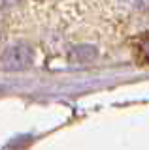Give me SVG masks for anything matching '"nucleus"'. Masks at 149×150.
Listing matches in <instances>:
<instances>
[{
    "label": "nucleus",
    "instance_id": "f257e3e1",
    "mask_svg": "<svg viewBox=\"0 0 149 150\" xmlns=\"http://www.w3.org/2000/svg\"><path fill=\"white\" fill-rule=\"evenodd\" d=\"M34 60V49L29 43H13L2 53L0 62L8 69H25Z\"/></svg>",
    "mask_w": 149,
    "mask_h": 150
},
{
    "label": "nucleus",
    "instance_id": "f03ea898",
    "mask_svg": "<svg viewBox=\"0 0 149 150\" xmlns=\"http://www.w3.org/2000/svg\"><path fill=\"white\" fill-rule=\"evenodd\" d=\"M96 54L95 47H89V45H81V47H76V49L70 53V58L74 60V62H87V60H91L92 56Z\"/></svg>",
    "mask_w": 149,
    "mask_h": 150
},
{
    "label": "nucleus",
    "instance_id": "7ed1b4c3",
    "mask_svg": "<svg viewBox=\"0 0 149 150\" xmlns=\"http://www.w3.org/2000/svg\"><path fill=\"white\" fill-rule=\"evenodd\" d=\"M140 47H142V54H143V58L149 60V36H145V38L142 40Z\"/></svg>",
    "mask_w": 149,
    "mask_h": 150
},
{
    "label": "nucleus",
    "instance_id": "20e7f679",
    "mask_svg": "<svg viewBox=\"0 0 149 150\" xmlns=\"http://www.w3.org/2000/svg\"><path fill=\"white\" fill-rule=\"evenodd\" d=\"M15 2H19V0H0V8H8V6H13Z\"/></svg>",
    "mask_w": 149,
    "mask_h": 150
},
{
    "label": "nucleus",
    "instance_id": "39448f33",
    "mask_svg": "<svg viewBox=\"0 0 149 150\" xmlns=\"http://www.w3.org/2000/svg\"><path fill=\"white\" fill-rule=\"evenodd\" d=\"M2 34H4V30H2V25H0V40H2Z\"/></svg>",
    "mask_w": 149,
    "mask_h": 150
}]
</instances>
